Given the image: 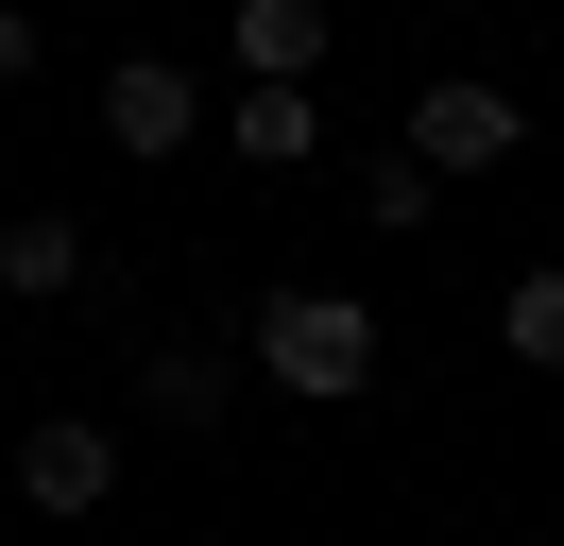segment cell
<instances>
[{
    "label": "cell",
    "mask_w": 564,
    "mask_h": 546,
    "mask_svg": "<svg viewBox=\"0 0 564 546\" xmlns=\"http://www.w3.org/2000/svg\"><path fill=\"white\" fill-rule=\"evenodd\" d=\"M240 359L274 375L291 410H359V393H377V307H359V291H308V273H291V291H257Z\"/></svg>",
    "instance_id": "1"
},
{
    "label": "cell",
    "mask_w": 564,
    "mask_h": 546,
    "mask_svg": "<svg viewBox=\"0 0 564 546\" xmlns=\"http://www.w3.org/2000/svg\"><path fill=\"white\" fill-rule=\"evenodd\" d=\"M393 154H411L427 188H479V171H513V154H530V120H513V86H479V68H427L411 120H393Z\"/></svg>",
    "instance_id": "2"
},
{
    "label": "cell",
    "mask_w": 564,
    "mask_h": 546,
    "mask_svg": "<svg viewBox=\"0 0 564 546\" xmlns=\"http://www.w3.org/2000/svg\"><path fill=\"white\" fill-rule=\"evenodd\" d=\"M18 495L35 512H104L120 495V427L104 410H35V427H18Z\"/></svg>",
    "instance_id": "3"
},
{
    "label": "cell",
    "mask_w": 564,
    "mask_h": 546,
    "mask_svg": "<svg viewBox=\"0 0 564 546\" xmlns=\"http://www.w3.org/2000/svg\"><path fill=\"white\" fill-rule=\"evenodd\" d=\"M188 136H206V86H188L172 52H120L104 68V154H154V171H172Z\"/></svg>",
    "instance_id": "4"
},
{
    "label": "cell",
    "mask_w": 564,
    "mask_h": 546,
    "mask_svg": "<svg viewBox=\"0 0 564 546\" xmlns=\"http://www.w3.org/2000/svg\"><path fill=\"white\" fill-rule=\"evenodd\" d=\"M223 52H240V86H325V18H308V0H240Z\"/></svg>",
    "instance_id": "5"
},
{
    "label": "cell",
    "mask_w": 564,
    "mask_h": 546,
    "mask_svg": "<svg viewBox=\"0 0 564 546\" xmlns=\"http://www.w3.org/2000/svg\"><path fill=\"white\" fill-rule=\"evenodd\" d=\"M0 291H18V307L86 291V222H69V205H18V222H0Z\"/></svg>",
    "instance_id": "6"
},
{
    "label": "cell",
    "mask_w": 564,
    "mask_h": 546,
    "mask_svg": "<svg viewBox=\"0 0 564 546\" xmlns=\"http://www.w3.org/2000/svg\"><path fill=\"white\" fill-rule=\"evenodd\" d=\"M223 154H257V171H308V154H325V102H308V86H240Z\"/></svg>",
    "instance_id": "7"
},
{
    "label": "cell",
    "mask_w": 564,
    "mask_h": 546,
    "mask_svg": "<svg viewBox=\"0 0 564 546\" xmlns=\"http://www.w3.org/2000/svg\"><path fill=\"white\" fill-rule=\"evenodd\" d=\"M154 410H172V427H223V393H240V359H223V341H154V375H138Z\"/></svg>",
    "instance_id": "8"
},
{
    "label": "cell",
    "mask_w": 564,
    "mask_h": 546,
    "mask_svg": "<svg viewBox=\"0 0 564 546\" xmlns=\"http://www.w3.org/2000/svg\"><path fill=\"white\" fill-rule=\"evenodd\" d=\"M496 341H513L530 375H564V256H530L513 291H496Z\"/></svg>",
    "instance_id": "9"
},
{
    "label": "cell",
    "mask_w": 564,
    "mask_h": 546,
    "mask_svg": "<svg viewBox=\"0 0 564 546\" xmlns=\"http://www.w3.org/2000/svg\"><path fill=\"white\" fill-rule=\"evenodd\" d=\"M343 188H359V222H377V239H411V222H427V205H445V188H427V171H411V154H359V171H343Z\"/></svg>",
    "instance_id": "10"
},
{
    "label": "cell",
    "mask_w": 564,
    "mask_h": 546,
    "mask_svg": "<svg viewBox=\"0 0 564 546\" xmlns=\"http://www.w3.org/2000/svg\"><path fill=\"white\" fill-rule=\"evenodd\" d=\"M0 86H35V18H18V0H0Z\"/></svg>",
    "instance_id": "11"
}]
</instances>
